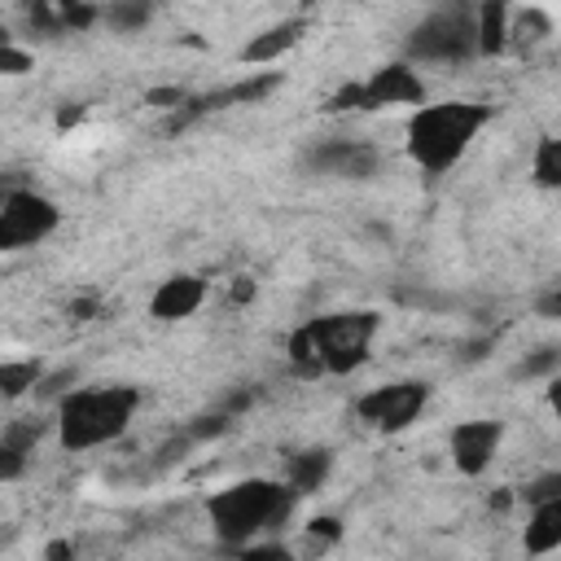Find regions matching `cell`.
I'll use <instances>...</instances> for the list:
<instances>
[{"label": "cell", "mask_w": 561, "mask_h": 561, "mask_svg": "<svg viewBox=\"0 0 561 561\" xmlns=\"http://www.w3.org/2000/svg\"><path fill=\"white\" fill-rule=\"evenodd\" d=\"M561 548V495L530 504V526H526V552L543 557Z\"/></svg>", "instance_id": "15"}, {"label": "cell", "mask_w": 561, "mask_h": 561, "mask_svg": "<svg viewBox=\"0 0 561 561\" xmlns=\"http://www.w3.org/2000/svg\"><path fill=\"white\" fill-rule=\"evenodd\" d=\"M500 438H504V425H500V421H486V416H478V421H460V425L451 430V438H447V447H451V465H456L460 473L478 478V473L495 460Z\"/></svg>", "instance_id": "10"}, {"label": "cell", "mask_w": 561, "mask_h": 561, "mask_svg": "<svg viewBox=\"0 0 561 561\" xmlns=\"http://www.w3.org/2000/svg\"><path fill=\"white\" fill-rule=\"evenodd\" d=\"M491 110L478 101H438V105H416V114L408 118V158L430 171L443 175L447 167H456V158L473 145V136L486 127Z\"/></svg>", "instance_id": "4"}, {"label": "cell", "mask_w": 561, "mask_h": 561, "mask_svg": "<svg viewBox=\"0 0 561 561\" xmlns=\"http://www.w3.org/2000/svg\"><path fill=\"white\" fill-rule=\"evenodd\" d=\"M535 180L543 188L561 184V145L557 140H539V149H535Z\"/></svg>", "instance_id": "18"}, {"label": "cell", "mask_w": 561, "mask_h": 561, "mask_svg": "<svg viewBox=\"0 0 561 561\" xmlns=\"http://www.w3.org/2000/svg\"><path fill=\"white\" fill-rule=\"evenodd\" d=\"M329 469H333V451H329V447H307V451H294V456H289L285 482H289L298 495H311V491L324 486Z\"/></svg>", "instance_id": "14"}, {"label": "cell", "mask_w": 561, "mask_h": 561, "mask_svg": "<svg viewBox=\"0 0 561 561\" xmlns=\"http://www.w3.org/2000/svg\"><path fill=\"white\" fill-rule=\"evenodd\" d=\"M13 44V35H9V26H0V48H9Z\"/></svg>", "instance_id": "26"}, {"label": "cell", "mask_w": 561, "mask_h": 561, "mask_svg": "<svg viewBox=\"0 0 561 561\" xmlns=\"http://www.w3.org/2000/svg\"><path fill=\"white\" fill-rule=\"evenodd\" d=\"M337 535H342V526H337L333 517H316V522L307 526V543H311V552H324L329 543H337Z\"/></svg>", "instance_id": "21"}, {"label": "cell", "mask_w": 561, "mask_h": 561, "mask_svg": "<svg viewBox=\"0 0 561 561\" xmlns=\"http://www.w3.org/2000/svg\"><path fill=\"white\" fill-rule=\"evenodd\" d=\"M557 364H561V351L557 346H539L535 355H526L517 364V377H548V373H557Z\"/></svg>", "instance_id": "19"}, {"label": "cell", "mask_w": 561, "mask_h": 561, "mask_svg": "<svg viewBox=\"0 0 561 561\" xmlns=\"http://www.w3.org/2000/svg\"><path fill=\"white\" fill-rule=\"evenodd\" d=\"M57 224H61V210L44 193H35V188L9 193L0 202V254H18V250L48 241L57 232Z\"/></svg>", "instance_id": "6"}, {"label": "cell", "mask_w": 561, "mask_h": 561, "mask_svg": "<svg viewBox=\"0 0 561 561\" xmlns=\"http://www.w3.org/2000/svg\"><path fill=\"white\" fill-rule=\"evenodd\" d=\"M202 298H206V280L193 276V272H175V276H167V280L153 289V298H149V316L162 320V324H171V320H188V316L202 307Z\"/></svg>", "instance_id": "11"}, {"label": "cell", "mask_w": 561, "mask_h": 561, "mask_svg": "<svg viewBox=\"0 0 561 561\" xmlns=\"http://www.w3.org/2000/svg\"><path fill=\"white\" fill-rule=\"evenodd\" d=\"M26 465H31V451H22V447H13L9 438H0V482L22 478V473H26Z\"/></svg>", "instance_id": "20"}, {"label": "cell", "mask_w": 561, "mask_h": 561, "mask_svg": "<svg viewBox=\"0 0 561 561\" xmlns=\"http://www.w3.org/2000/svg\"><path fill=\"white\" fill-rule=\"evenodd\" d=\"M250 298H254V280H245V276H241V280L232 285V302H250Z\"/></svg>", "instance_id": "25"}, {"label": "cell", "mask_w": 561, "mask_h": 561, "mask_svg": "<svg viewBox=\"0 0 561 561\" xmlns=\"http://www.w3.org/2000/svg\"><path fill=\"white\" fill-rule=\"evenodd\" d=\"M552 495H561V473H543L539 482L526 486V504H539V500H552Z\"/></svg>", "instance_id": "22"}, {"label": "cell", "mask_w": 561, "mask_h": 561, "mask_svg": "<svg viewBox=\"0 0 561 561\" xmlns=\"http://www.w3.org/2000/svg\"><path fill=\"white\" fill-rule=\"evenodd\" d=\"M377 167H381L377 145H368V140H346V136H337V140H316V145H307V153H302V171H307V175H324V180H368Z\"/></svg>", "instance_id": "9"}, {"label": "cell", "mask_w": 561, "mask_h": 561, "mask_svg": "<svg viewBox=\"0 0 561 561\" xmlns=\"http://www.w3.org/2000/svg\"><path fill=\"white\" fill-rule=\"evenodd\" d=\"M508 35H513V22H508V4L504 0H482L478 13H473V44L478 53H504L508 48Z\"/></svg>", "instance_id": "13"}, {"label": "cell", "mask_w": 561, "mask_h": 561, "mask_svg": "<svg viewBox=\"0 0 561 561\" xmlns=\"http://www.w3.org/2000/svg\"><path fill=\"white\" fill-rule=\"evenodd\" d=\"M381 329L377 311H333V316H311L302 320L285 351L289 368L298 377H346L368 359V346Z\"/></svg>", "instance_id": "1"}, {"label": "cell", "mask_w": 561, "mask_h": 561, "mask_svg": "<svg viewBox=\"0 0 561 561\" xmlns=\"http://www.w3.org/2000/svg\"><path fill=\"white\" fill-rule=\"evenodd\" d=\"M92 311H96V298H75L70 302V316L75 320H92Z\"/></svg>", "instance_id": "24"}, {"label": "cell", "mask_w": 561, "mask_h": 561, "mask_svg": "<svg viewBox=\"0 0 561 561\" xmlns=\"http://www.w3.org/2000/svg\"><path fill=\"white\" fill-rule=\"evenodd\" d=\"M149 18H153V0H101V22L118 35L149 26Z\"/></svg>", "instance_id": "16"}, {"label": "cell", "mask_w": 561, "mask_h": 561, "mask_svg": "<svg viewBox=\"0 0 561 561\" xmlns=\"http://www.w3.org/2000/svg\"><path fill=\"white\" fill-rule=\"evenodd\" d=\"M425 101V83L408 61H390L381 70H373L364 83H342L329 96V110H390V105H421Z\"/></svg>", "instance_id": "5"}, {"label": "cell", "mask_w": 561, "mask_h": 561, "mask_svg": "<svg viewBox=\"0 0 561 561\" xmlns=\"http://www.w3.org/2000/svg\"><path fill=\"white\" fill-rule=\"evenodd\" d=\"M473 53H478V44H473V13L465 4L430 13L412 31V39H408V57H416V61H465Z\"/></svg>", "instance_id": "7"}, {"label": "cell", "mask_w": 561, "mask_h": 561, "mask_svg": "<svg viewBox=\"0 0 561 561\" xmlns=\"http://www.w3.org/2000/svg\"><path fill=\"white\" fill-rule=\"evenodd\" d=\"M430 403V386L425 381H386V386H373L368 394L355 399V416L381 434H399L408 430Z\"/></svg>", "instance_id": "8"}, {"label": "cell", "mask_w": 561, "mask_h": 561, "mask_svg": "<svg viewBox=\"0 0 561 561\" xmlns=\"http://www.w3.org/2000/svg\"><path fill=\"white\" fill-rule=\"evenodd\" d=\"M294 500H298V491L289 482L245 478V482H232V486L215 491L206 500V513H210V526H215L219 543L224 548H241L254 535L285 526L289 513H294Z\"/></svg>", "instance_id": "2"}, {"label": "cell", "mask_w": 561, "mask_h": 561, "mask_svg": "<svg viewBox=\"0 0 561 561\" xmlns=\"http://www.w3.org/2000/svg\"><path fill=\"white\" fill-rule=\"evenodd\" d=\"M140 408L136 386H83L66 390L57 403V438L66 451H88L105 447L127 434L131 416Z\"/></svg>", "instance_id": "3"}, {"label": "cell", "mask_w": 561, "mask_h": 561, "mask_svg": "<svg viewBox=\"0 0 561 561\" xmlns=\"http://www.w3.org/2000/svg\"><path fill=\"white\" fill-rule=\"evenodd\" d=\"M302 35H307V18L276 22V26L259 31V35L241 48V61H245V66H272V61H280L289 48H298V44H302Z\"/></svg>", "instance_id": "12"}, {"label": "cell", "mask_w": 561, "mask_h": 561, "mask_svg": "<svg viewBox=\"0 0 561 561\" xmlns=\"http://www.w3.org/2000/svg\"><path fill=\"white\" fill-rule=\"evenodd\" d=\"M44 377L39 359H4L0 364V399H22L26 390H35Z\"/></svg>", "instance_id": "17"}, {"label": "cell", "mask_w": 561, "mask_h": 561, "mask_svg": "<svg viewBox=\"0 0 561 561\" xmlns=\"http://www.w3.org/2000/svg\"><path fill=\"white\" fill-rule=\"evenodd\" d=\"M184 101H188L184 88H153V92H149V105H158V110H180Z\"/></svg>", "instance_id": "23"}]
</instances>
